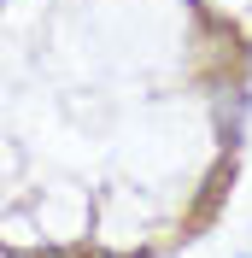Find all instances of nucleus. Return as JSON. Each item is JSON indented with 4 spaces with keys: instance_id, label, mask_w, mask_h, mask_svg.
Returning a JSON list of instances; mask_svg holds the SVG:
<instances>
[]
</instances>
